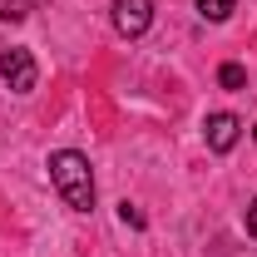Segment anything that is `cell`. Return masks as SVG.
Wrapping results in <instances>:
<instances>
[{
    "mask_svg": "<svg viewBox=\"0 0 257 257\" xmlns=\"http://www.w3.org/2000/svg\"><path fill=\"white\" fill-rule=\"evenodd\" d=\"M50 183L60 188L64 208L74 213H94V168L79 149H55L50 154Z\"/></svg>",
    "mask_w": 257,
    "mask_h": 257,
    "instance_id": "cell-1",
    "label": "cell"
},
{
    "mask_svg": "<svg viewBox=\"0 0 257 257\" xmlns=\"http://www.w3.org/2000/svg\"><path fill=\"white\" fill-rule=\"evenodd\" d=\"M0 79L15 89V94H30L40 84V69H35L30 50H0Z\"/></svg>",
    "mask_w": 257,
    "mask_h": 257,
    "instance_id": "cell-2",
    "label": "cell"
},
{
    "mask_svg": "<svg viewBox=\"0 0 257 257\" xmlns=\"http://www.w3.org/2000/svg\"><path fill=\"white\" fill-rule=\"evenodd\" d=\"M149 25H154V0H114V30L124 40H139Z\"/></svg>",
    "mask_w": 257,
    "mask_h": 257,
    "instance_id": "cell-3",
    "label": "cell"
},
{
    "mask_svg": "<svg viewBox=\"0 0 257 257\" xmlns=\"http://www.w3.org/2000/svg\"><path fill=\"white\" fill-rule=\"evenodd\" d=\"M203 139H208V149L213 154H232L237 149V139H242V119L237 114H208V124H203Z\"/></svg>",
    "mask_w": 257,
    "mask_h": 257,
    "instance_id": "cell-4",
    "label": "cell"
},
{
    "mask_svg": "<svg viewBox=\"0 0 257 257\" xmlns=\"http://www.w3.org/2000/svg\"><path fill=\"white\" fill-rule=\"evenodd\" d=\"M232 10H237V0H198V15H203V20H213V25H223Z\"/></svg>",
    "mask_w": 257,
    "mask_h": 257,
    "instance_id": "cell-5",
    "label": "cell"
},
{
    "mask_svg": "<svg viewBox=\"0 0 257 257\" xmlns=\"http://www.w3.org/2000/svg\"><path fill=\"white\" fill-rule=\"evenodd\" d=\"M30 5H40V0H0V20L5 25H20L30 15Z\"/></svg>",
    "mask_w": 257,
    "mask_h": 257,
    "instance_id": "cell-6",
    "label": "cell"
},
{
    "mask_svg": "<svg viewBox=\"0 0 257 257\" xmlns=\"http://www.w3.org/2000/svg\"><path fill=\"white\" fill-rule=\"evenodd\" d=\"M218 84H223V89H242V84H247V69H242V64H232V60H227L223 69H218Z\"/></svg>",
    "mask_w": 257,
    "mask_h": 257,
    "instance_id": "cell-7",
    "label": "cell"
},
{
    "mask_svg": "<svg viewBox=\"0 0 257 257\" xmlns=\"http://www.w3.org/2000/svg\"><path fill=\"white\" fill-rule=\"evenodd\" d=\"M119 218H124V227H139V232L149 227V218H144V213H139L134 203H119Z\"/></svg>",
    "mask_w": 257,
    "mask_h": 257,
    "instance_id": "cell-8",
    "label": "cell"
},
{
    "mask_svg": "<svg viewBox=\"0 0 257 257\" xmlns=\"http://www.w3.org/2000/svg\"><path fill=\"white\" fill-rule=\"evenodd\" d=\"M242 223H247V237H257V198L247 203V213H242Z\"/></svg>",
    "mask_w": 257,
    "mask_h": 257,
    "instance_id": "cell-9",
    "label": "cell"
},
{
    "mask_svg": "<svg viewBox=\"0 0 257 257\" xmlns=\"http://www.w3.org/2000/svg\"><path fill=\"white\" fill-rule=\"evenodd\" d=\"M252 139H257V124H252Z\"/></svg>",
    "mask_w": 257,
    "mask_h": 257,
    "instance_id": "cell-10",
    "label": "cell"
}]
</instances>
